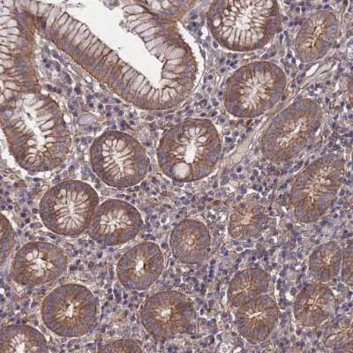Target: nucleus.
Instances as JSON below:
<instances>
[{
  "instance_id": "obj_12",
  "label": "nucleus",
  "mask_w": 353,
  "mask_h": 353,
  "mask_svg": "<svg viewBox=\"0 0 353 353\" xmlns=\"http://www.w3.org/2000/svg\"><path fill=\"white\" fill-rule=\"evenodd\" d=\"M143 227V219L137 208L110 199L97 207L88 235L100 245L116 247L137 238Z\"/></svg>"
},
{
  "instance_id": "obj_4",
  "label": "nucleus",
  "mask_w": 353,
  "mask_h": 353,
  "mask_svg": "<svg viewBox=\"0 0 353 353\" xmlns=\"http://www.w3.org/2000/svg\"><path fill=\"white\" fill-rule=\"evenodd\" d=\"M286 84L285 72L274 63H248L226 81L223 105L227 112L236 118H257L279 102Z\"/></svg>"
},
{
  "instance_id": "obj_21",
  "label": "nucleus",
  "mask_w": 353,
  "mask_h": 353,
  "mask_svg": "<svg viewBox=\"0 0 353 353\" xmlns=\"http://www.w3.org/2000/svg\"><path fill=\"white\" fill-rule=\"evenodd\" d=\"M342 258V249L336 242L330 241L321 245L309 257V272L318 282H330L339 275Z\"/></svg>"
},
{
  "instance_id": "obj_25",
  "label": "nucleus",
  "mask_w": 353,
  "mask_h": 353,
  "mask_svg": "<svg viewBox=\"0 0 353 353\" xmlns=\"http://www.w3.org/2000/svg\"><path fill=\"white\" fill-rule=\"evenodd\" d=\"M99 108H100V109H103V105H99Z\"/></svg>"
},
{
  "instance_id": "obj_2",
  "label": "nucleus",
  "mask_w": 353,
  "mask_h": 353,
  "mask_svg": "<svg viewBox=\"0 0 353 353\" xmlns=\"http://www.w3.org/2000/svg\"><path fill=\"white\" fill-rule=\"evenodd\" d=\"M210 33L232 52L263 48L279 32L282 15L276 1H214L207 12Z\"/></svg>"
},
{
  "instance_id": "obj_14",
  "label": "nucleus",
  "mask_w": 353,
  "mask_h": 353,
  "mask_svg": "<svg viewBox=\"0 0 353 353\" xmlns=\"http://www.w3.org/2000/svg\"><path fill=\"white\" fill-rule=\"evenodd\" d=\"M339 28V21L332 12L319 10L309 15L295 39L299 61L310 63L323 58L335 46Z\"/></svg>"
},
{
  "instance_id": "obj_10",
  "label": "nucleus",
  "mask_w": 353,
  "mask_h": 353,
  "mask_svg": "<svg viewBox=\"0 0 353 353\" xmlns=\"http://www.w3.org/2000/svg\"><path fill=\"white\" fill-rule=\"evenodd\" d=\"M140 315L141 323L150 335L168 339L190 331L195 320V308L184 293L160 292L143 302Z\"/></svg>"
},
{
  "instance_id": "obj_7",
  "label": "nucleus",
  "mask_w": 353,
  "mask_h": 353,
  "mask_svg": "<svg viewBox=\"0 0 353 353\" xmlns=\"http://www.w3.org/2000/svg\"><path fill=\"white\" fill-rule=\"evenodd\" d=\"M345 161L337 154L321 157L296 179L290 204L299 222L314 223L335 201L345 174Z\"/></svg>"
},
{
  "instance_id": "obj_13",
  "label": "nucleus",
  "mask_w": 353,
  "mask_h": 353,
  "mask_svg": "<svg viewBox=\"0 0 353 353\" xmlns=\"http://www.w3.org/2000/svg\"><path fill=\"white\" fill-rule=\"evenodd\" d=\"M165 269V258L159 245L140 243L122 255L117 264L121 285L132 291H146L159 280Z\"/></svg>"
},
{
  "instance_id": "obj_20",
  "label": "nucleus",
  "mask_w": 353,
  "mask_h": 353,
  "mask_svg": "<svg viewBox=\"0 0 353 353\" xmlns=\"http://www.w3.org/2000/svg\"><path fill=\"white\" fill-rule=\"evenodd\" d=\"M48 352L46 337L32 327L12 324L0 332V353Z\"/></svg>"
},
{
  "instance_id": "obj_23",
  "label": "nucleus",
  "mask_w": 353,
  "mask_h": 353,
  "mask_svg": "<svg viewBox=\"0 0 353 353\" xmlns=\"http://www.w3.org/2000/svg\"><path fill=\"white\" fill-rule=\"evenodd\" d=\"M101 352H141L140 343L135 340L122 339L107 343L99 350Z\"/></svg>"
},
{
  "instance_id": "obj_24",
  "label": "nucleus",
  "mask_w": 353,
  "mask_h": 353,
  "mask_svg": "<svg viewBox=\"0 0 353 353\" xmlns=\"http://www.w3.org/2000/svg\"><path fill=\"white\" fill-rule=\"evenodd\" d=\"M342 280L349 286L353 285V247L348 245L345 249L342 258Z\"/></svg>"
},
{
  "instance_id": "obj_9",
  "label": "nucleus",
  "mask_w": 353,
  "mask_h": 353,
  "mask_svg": "<svg viewBox=\"0 0 353 353\" xmlns=\"http://www.w3.org/2000/svg\"><path fill=\"white\" fill-rule=\"evenodd\" d=\"M41 315L44 325L56 335L83 336L96 325L97 299L86 286L68 283L46 296Z\"/></svg>"
},
{
  "instance_id": "obj_17",
  "label": "nucleus",
  "mask_w": 353,
  "mask_h": 353,
  "mask_svg": "<svg viewBox=\"0 0 353 353\" xmlns=\"http://www.w3.org/2000/svg\"><path fill=\"white\" fill-rule=\"evenodd\" d=\"M335 295L321 283H310L296 298V319L305 327H316L329 319L333 313Z\"/></svg>"
},
{
  "instance_id": "obj_22",
  "label": "nucleus",
  "mask_w": 353,
  "mask_h": 353,
  "mask_svg": "<svg viewBox=\"0 0 353 353\" xmlns=\"http://www.w3.org/2000/svg\"><path fill=\"white\" fill-rule=\"evenodd\" d=\"M15 232L10 221L2 214L1 220V263H4L10 255L14 245Z\"/></svg>"
},
{
  "instance_id": "obj_5",
  "label": "nucleus",
  "mask_w": 353,
  "mask_h": 353,
  "mask_svg": "<svg viewBox=\"0 0 353 353\" xmlns=\"http://www.w3.org/2000/svg\"><path fill=\"white\" fill-rule=\"evenodd\" d=\"M94 173L110 187L127 188L143 181L150 167L144 148L134 138L119 132H105L90 148Z\"/></svg>"
},
{
  "instance_id": "obj_16",
  "label": "nucleus",
  "mask_w": 353,
  "mask_h": 353,
  "mask_svg": "<svg viewBox=\"0 0 353 353\" xmlns=\"http://www.w3.org/2000/svg\"><path fill=\"white\" fill-rule=\"evenodd\" d=\"M170 245L173 255L181 263L189 265L201 263L209 254V229L201 221L183 220L172 230Z\"/></svg>"
},
{
  "instance_id": "obj_19",
  "label": "nucleus",
  "mask_w": 353,
  "mask_h": 353,
  "mask_svg": "<svg viewBox=\"0 0 353 353\" xmlns=\"http://www.w3.org/2000/svg\"><path fill=\"white\" fill-rule=\"evenodd\" d=\"M270 276L260 268H249L236 274L230 283L228 299L233 307H239L263 295L270 287Z\"/></svg>"
},
{
  "instance_id": "obj_6",
  "label": "nucleus",
  "mask_w": 353,
  "mask_h": 353,
  "mask_svg": "<svg viewBox=\"0 0 353 353\" xmlns=\"http://www.w3.org/2000/svg\"><path fill=\"white\" fill-rule=\"evenodd\" d=\"M99 197L87 183L68 181L47 191L40 201V219L57 235L78 237L91 225Z\"/></svg>"
},
{
  "instance_id": "obj_15",
  "label": "nucleus",
  "mask_w": 353,
  "mask_h": 353,
  "mask_svg": "<svg viewBox=\"0 0 353 353\" xmlns=\"http://www.w3.org/2000/svg\"><path fill=\"white\" fill-rule=\"evenodd\" d=\"M279 319V308L268 295H261L241 305L236 313L238 331L251 343L265 341L275 330Z\"/></svg>"
},
{
  "instance_id": "obj_11",
  "label": "nucleus",
  "mask_w": 353,
  "mask_h": 353,
  "mask_svg": "<svg viewBox=\"0 0 353 353\" xmlns=\"http://www.w3.org/2000/svg\"><path fill=\"white\" fill-rule=\"evenodd\" d=\"M68 269L62 249L48 242H30L19 249L12 260V280L22 286H39L54 281Z\"/></svg>"
},
{
  "instance_id": "obj_3",
  "label": "nucleus",
  "mask_w": 353,
  "mask_h": 353,
  "mask_svg": "<svg viewBox=\"0 0 353 353\" xmlns=\"http://www.w3.org/2000/svg\"><path fill=\"white\" fill-rule=\"evenodd\" d=\"M9 148L18 165L28 172L52 171L64 162L71 137L61 109L44 97L39 127L28 128L14 118H2Z\"/></svg>"
},
{
  "instance_id": "obj_1",
  "label": "nucleus",
  "mask_w": 353,
  "mask_h": 353,
  "mask_svg": "<svg viewBox=\"0 0 353 353\" xmlns=\"http://www.w3.org/2000/svg\"><path fill=\"white\" fill-rule=\"evenodd\" d=\"M222 154V143L209 119H185L161 138L157 160L161 171L173 181L188 183L210 176Z\"/></svg>"
},
{
  "instance_id": "obj_18",
  "label": "nucleus",
  "mask_w": 353,
  "mask_h": 353,
  "mask_svg": "<svg viewBox=\"0 0 353 353\" xmlns=\"http://www.w3.org/2000/svg\"><path fill=\"white\" fill-rule=\"evenodd\" d=\"M269 221V213L263 205L254 201L242 203L233 209L230 217V235L241 241L259 237Z\"/></svg>"
},
{
  "instance_id": "obj_8",
  "label": "nucleus",
  "mask_w": 353,
  "mask_h": 353,
  "mask_svg": "<svg viewBox=\"0 0 353 353\" xmlns=\"http://www.w3.org/2000/svg\"><path fill=\"white\" fill-rule=\"evenodd\" d=\"M323 110L311 99H299L279 113L261 139L267 159L280 163L294 159L307 146L321 125Z\"/></svg>"
}]
</instances>
